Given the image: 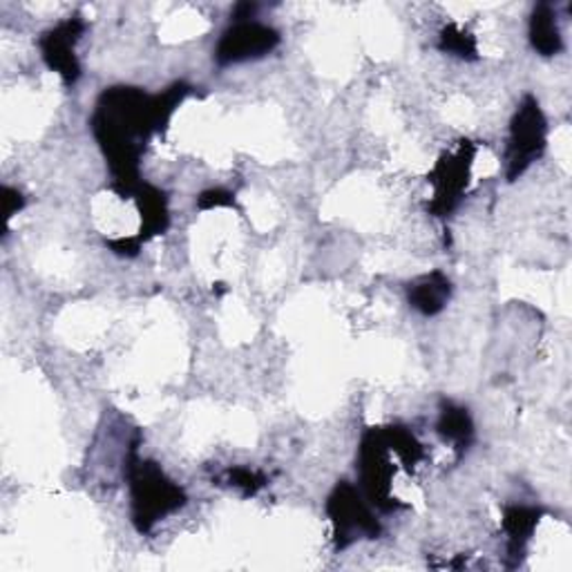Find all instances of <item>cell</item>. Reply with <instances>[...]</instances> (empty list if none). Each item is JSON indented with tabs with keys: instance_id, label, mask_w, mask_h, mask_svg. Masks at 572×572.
<instances>
[{
	"instance_id": "obj_1",
	"label": "cell",
	"mask_w": 572,
	"mask_h": 572,
	"mask_svg": "<svg viewBox=\"0 0 572 572\" xmlns=\"http://www.w3.org/2000/svg\"><path fill=\"white\" fill-rule=\"evenodd\" d=\"M190 87L174 83L161 94H148L141 87L117 85L106 89L92 117V133L97 137L110 172L115 193L124 200H133L139 179L141 155L155 133H161Z\"/></svg>"
},
{
	"instance_id": "obj_6",
	"label": "cell",
	"mask_w": 572,
	"mask_h": 572,
	"mask_svg": "<svg viewBox=\"0 0 572 572\" xmlns=\"http://www.w3.org/2000/svg\"><path fill=\"white\" fill-rule=\"evenodd\" d=\"M474 155H476V146L472 141H460V146L454 152H445L436 161L434 170L430 172V183L434 188L430 213L434 218L452 215L463 202V193L469 183Z\"/></svg>"
},
{
	"instance_id": "obj_12",
	"label": "cell",
	"mask_w": 572,
	"mask_h": 572,
	"mask_svg": "<svg viewBox=\"0 0 572 572\" xmlns=\"http://www.w3.org/2000/svg\"><path fill=\"white\" fill-rule=\"evenodd\" d=\"M436 432L443 441L452 443L454 449L460 456L469 449V445L474 441V421H472V416L465 407L454 405V403H445L441 407Z\"/></svg>"
},
{
	"instance_id": "obj_4",
	"label": "cell",
	"mask_w": 572,
	"mask_h": 572,
	"mask_svg": "<svg viewBox=\"0 0 572 572\" xmlns=\"http://www.w3.org/2000/svg\"><path fill=\"white\" fill-rule=\"evenodd\" d=\"M327 515L333 523L336 550H347L360 539H378L383 532V526L371 512L367 497H362L349 481H340L333 488L327 499Z\"/></svg>"
},
{
	"instance_id": "obj_3",
	"label": "cell",
	"mask_w": 572,
	"mask_h": 572,
	"mask_svg": "<svg viewBox=\"0 0 572 572\" xmlns=\"http://www.w3.org/2000/svg\"><path fill=\"white\" fill-rule=\"evenodd\" d=\"M394 456L396 452L390 445L385 427H371L362 436V443L358 449L360 488L367 501L383 512H394L403 508L399 499L392 495V481L396 474Z\"/></svg>"
},
{
	"instance_id": "obj_11",
	"label": "cell",
	"mask_w": 572,
	"mask_h": 572,
	"mask_svg": "<svg viewBox=\"0 0 572 572\" xmlns=\"http://www.w3.org/2000/svg\"><path fill=\"white\" fill-rule=\"evenodd\" d=\"M541 521V510L515 506L504 512V530L508 534V554L517 563L526 554V548L534 534V528Z\"/></svg>"
},
{
	"instance_id": "obj_13",
	"label": "cell",
	"mask_w": 572,
	"mask_h": 572,
	"mask_svg": "<svg viewBox=\"0 0 572 572\" xmlns=\"http://www.w3.org/2000/svg\"><path fill=\"white\" fill-rule=\"evenodd\" d=\"M530 43L541 56H554L563 50V36L552 6L539 3L530 19Z\"/></svg>"
},
{
	"instance_id": "obj_15",
	"label": "cell",
	"mask_w": 572,
	"mask_h": 572,
	"mask_svg": "<svg viewBox=\"0 0 572 572\" xmlns=\"http://www.w3.org/2000/svg\"><path fill=\"white\" fill-rule=\"evenodd\" d=\"M224 481L231 488L240 490L244 497L257 495L268 484L266 476L262 472H255V469H248V467H231V469H226Z\"/></svg>"
},
{
	"instance_id": "obj_10",
	"label": "cell",
	"mask_w": 572,
	"mask_h": 572,
	"mask_svg": "<svg viewBox=\"0 0 572 572\" xmlns=\"http://www.w3.org/2000/svg\"><path fill=\"white\" fill-rule=\"evenodd\" d=\"M452 296V282L445 273L441 271H432L423 277H419L416 282L410 284L407 289V298L412 309H416L423 316H438Z\"/></svg>"
},
{
	"instance_id": "obj_17",
	"label": "cell",
	"mask_w": 572,
	"mask_h": 572,
	"mask_svg": "<svg viewBox=\"0 0 572 572\" xmlns=\"http://www.w3.org/2000/svg\"><path fill=\"white\" fill-rule=\"evenodd\" d=\"M23 206H25V200H23V195L19 193V190L12 188V186H3V213H6V220L10 222Z\"/></svg>"
},
{
	"instance_id": "obj_5",
	"label": "cell",
	"mask_w": 572,
	"mask_h": 572,
	"mask_svg": "<svg viewBox=\"0 0 572 572\" xmlns=\"http://www.w3.org/2000/svg\"><path fill=\"white\" fill-rule=\"evenodd\" d=\"M548 141V126L541 113L539 102L528 94L519 104L512 124H510V139H508V155H506V177L508 181H517L545 150Z\"/></svg>"
},
{
	"instance_id": "obj_7",
	"label": "cell",
	"mask_w": 572,
	"mask_h": 572,
	"mask_svg": "<svg viewBox=\"0 0 572 572\" xmlns=\"http://www.w3.org/2000/svg\"><path fill=\"white\" fill-rule=\"evenodd\" d=\"M282 36L275 28L264 25L255 19L233 21V25L222 34L215 47V61L220 65H235L262 59L279 45Z\"/></svg>"
},
{
	"instance_id": "obj_8",
	"label": "cell",
	"mask_w": 572,
	"mask_h": 572,
	"mask_svg": "<svg viewBox=\"0 0 572 572\" xmlns=\"http://www.w3.org/2000/svg\"><path fill=\"white\" fill-rule=\"evenodd\" d=\"M85 21L81 17H70L47 30L41 41V56L45 65L56 72L65 85H74L81 76V63L76 56V45L85 32Z\"/></svg>"
},
{
	"instance_id": "obj_14",
	"label": "cell",
	"mask_w": 572,
	"mask_h": 572,
	"mask_svg": "<svg viewBox=\"0 0 572 572\" xmlns=\"http://www.w3.org/2000/svg\"><path fill=\"white\" fill-rule=\"evenodd\" d=\"M438 39H441V41H438V47H441L443 52H447V54L458 56V59L472 61V59H476V54H479V47H476V39H474L469 32L460 30L458 25H447V28L441 32Z\"/></svg>"
},
{
	"instance_id": "obj_2",
	"label": "cell",
	"mask_w": 572,
	"mask_h": 572,
	"mask_svg": "<svg viewBox=\"0 0 572 572\" xmlns=\"http://www.w3.org/2000/svg\"><path fill=\"white\" fill-rule=\"evenodd\" d=\"M126 479L133 523L141 534L150 532L168 515L181 510L188 501L183 488L170 479L159 463L139 456L137 443L130 445L126 458Z\"/></svg>"
},
{
	"instance_id": "obj_9",
	"label": "cell",
	"mask_w": 572,
	"mask_h": 572,
	"mask_svg": "<svg viewBox=\"0 0 572 572\" xmlns=\"http://www.w3.org/2000/svg\"><path fill=\"white\" fill-rule=\"evenodd\" d=\"M133 200L137 202L139 215H141V229H139V242H148L157 235H163L168 224H170V213H168V198L163 190L150 186V183H141L137 188V193L133 195Z\"/></svg>"
},
{
	"instance_id": "obj_16",
	"label": "cell",
	"mask_w": 572,
	"mask_h": 572,
	"mask_svg": "<svg viewBox=\"0 0 572 572\" xmlns=\"http://www.w3.org/2000/svg\"><path fill=\"white\" fill-rule=\"evenodd\" d=\"M198 206L204 209V211H209V209H220V206H235V195L229 193V190L213 188V190H206V193L200 195Z\"/></svg>"
}]
</instances>
